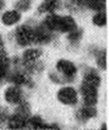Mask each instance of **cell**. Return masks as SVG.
Returning <instances> with one entry per match:
<instances>
[{
	"label": "cell",
	"mask_w": 109,
	"mask_h": 130,
	"mask_svg": "<svg viewBox=\"0 0 109 130\" xmlns=\"http://www.w3.org/2000/svg\"><path fill=\"white\" fill-rule=\"evenodd\" d=\"M56 73H50V78L56 84L71 83L77 75V68L75 64L67 59H59L56 62Z\"/></svg>",
	"instance_id": "cell-1"
},
{
	"label": "cell",
	"mask_w": 109,
	"mask_h": 130,
	"mask_svg": "<svg viewBox=\"0 0 109 130\" xmlns=\"http://www.w3.org/2000/svg\"><path fill=\"white\" fill-rule=\"evenodd\" d=\"M2 116H3V112H2V110L0 109V121L2 120Z\"/></svg>",
	"instance_id": "cell-24"
},
{
	"label": "cell",
	"mask_w": 109,
	"mask_h": 130,
	"mask_svg": "<svg viewBox=\"0 0 109 130\" xmlns=\"http://www.w3.org/2000/svg\"><path fill=\"white\" fill-rule=\"evenodd\" d=\"M83 83L99 88L100 85H101V76L99 75V73L95 70L89 69L88 71H86L85 74H84V77H83Z\"/></svg>",
	"instance_id": "cell-14"
},
{
	"label": "cell",
	"mask_w": 109,
	"mask_h": 130,
	"mask_svg": "<svg viewBox=\"0 0 109 130\" xmlns=\"http://www.w3.org/2000/svg\"><path fill=\"white\" fill-rule=\"evenodd\" d=\"M61 5V2L59 0H43L40 3V5L38 6V12L40 14L43 13H54L57 11Z\"/></svg>",
	"instance_id": "cell-13"
},
{
	"label": "cell",
	"mask_w": 109,
	"mask_h": 130,
	"mask_svg": "<svg viewBox=\"0 0 109 130\" xmlns=\"http://www.w3.org/2000/svg\"><path fill=\"white\" fill-rule=\"evenodd\" d=\"M77 28L74 18L71 16H60L59 22H58V28L57 31L61 32V33H69V32L73 31L74 29Z\"/></svg>",
	"instance_id": "cell-10"
},
{
	"label": "cell",
	"mask_w": 109,
	"mask_h": 130,
	"mask_svg": "<svg viewBox=\"0 0 109 130\" xmlns=\"http://www.w3.org/2000/svg\"><path fill=\"white\" fill-rule=\"evenodd\" d=\"M29 118H25L23 115H20L15 112V114H13L10 116V119L8 121V127L11 129H23L27 128V121Z\"/></svg>",
	"instance_id": "cell-12"
},
{
	"label": "cell",
	"mask_w": 109,
	"mask_h": 130,
	"mask_svg": "<svg viewBox=\"0 0 109 130\" xmlns=\"http://www.w3.org/2000/svg\"><path fill=\"white\" fill-rule=\"evenodd\" d=\"M4 100L9 104L18 105L19 103H21L23 101V93L21 88L15 85L9 87L4 91Z\"/></svg>",
	"instance_id": "cell-8"
},
{
	"label": "cell",
	"mask_w": 109,
	"mask_h": 130,
	"mask_svg": "<svg viewBox=\"0 0 109 130\" xmlns=\"http://www.w3.org/2000/svg\"><path fill=\"white\" fill-rule=\"evenodd\" d=\"M82 37H83V30L76 28V29H74L73 31L69 32L67 38H68L69 42L71 43L72 45H76V44H79V42L81 41Z\"/></svg>",
	"instance_id": "cell-17"
},
{
	"label": "cell",
	"mask_w": 109,
	"mask_h": 130,
	"mask_svg": "<svg viewBox=\"0 0 109 130\" xmlns=\"http://www.w3.org/2000/svg\"><path fill=\"white\" fill-rule=\"evenodd\" d=\"M80 91L83 96V101H84L85 106H95L97 105L98 99H99L98 87L82 83Z\"/></svg>",
	"instance_id": "cell-4"
},
{
	"label": "cell",
	"mask_w": 109,
	"mask_h": 130,
	"mask_svg": "<svg viewBox=\"0 0 109 130\" xmlns=\"http://www.w3.org/2000/svg\"><path fill=\"white\" fill-rule=\"evenodd\" d=\"M95 60H97L98 67L101 70H106L107 68V58H106V51L105 50H99L94 53Z\"/></svg>",
	"instance_id": "cell-16"
},
{
	"label": "cell",
	"mask_w": 109,
	"mask_h": 130,
	"mask_svg": "<svg viewBox=\"0 0 109 130\" xmlns=\"http://www.w3.org/2000/svg\"><path fill=\"white\" fill-rule=\"evenodd\" d=\"M3 6H4V1L3 0H0V12H1V10L3 9Z\"/></svg>",
	"instance_id": "cell-23"
},
{
	"label": "cell",
	"mask_w": 109,
	"mask_h": 130,
	"mask_svg": "<svg viewBox=\"0 0 109 130\" xmlns=\"http://www.w3.org/2000/svg\"><path fill=\"white\" fill-rule=\"evenodd\" d=\"M53 39V32L49 30L43 23L34 29V43L47 44Z\"/></svg>",
	"instance_id": "cell-6"
},
{
	"label": "cell",
	"mask_w": 109,
	"mask_h": 130,
	"mask_svg": "<svg viewBox=\"0 0 109 130\" xmlns=\"http://www.w3.org/2000/svg\"><path fill=\"white\" fill-rule=\"evenodd\" d=\"M6 79L15 86H19V87L27 86L29 88L33 87V82H32V79L28 76L27 73L21 72V71H15V72H13V73H9Z\"/></svg>",
	"instance_id": "cell-7"
},
{
	"label": "cell",
	"mask_w": 109,
	"mask_h": 130,
	"mask_svg": "<svg viewBox=\"0 0 109 130\" xmlns=\"http://www.w3.org/2000/svg\"><path fill=\"white\" fill-rule=\"evenodd\" d=\"M57 100L64 105L75 106L79 102L77 92L72 87H64L57 92Z\"/></svg>",
	"instance_id": "cell-5"
},
{
	"label": "cell",
	"mask_w": 109,
	"mask_h": 130,
	"mask_svg": "<svg viewBox=\"0 0 109 130\" xmlns=\"http://www.w3.org/2000/svg\"><path fill=\"white\" fill-rule=\"evenodd\" d=\"M15 38L20 47H27L34 43V29L30 25L22 24L15 31Z\"/></svg>",
	"instance_id": "cell-3"
},
{
	"label": "cell",
	"mask_w": 109,
	"mask_h": 130,
	"mask_svg": "<svg viewBox=\"0 0 109 130\" xmlns=\"http://www.w3.org/2000/svg\"><path fill=\"white\" fill-rule=\"evenodd\" d=\"M10 64H11V60L9 58L0 61V82H2L8 77L10 73Z\"/></svg>",
	"instance_id": "cell-19"
},
{
	"label": "cell",
	"mask_w": 109,
	"mask_h": 130,
	"mask_svg": "<svg viewBox=\"0 0 109 130\" xmlns=\"http://www.w3.org/2000/svg\"><path fill=\"white\" fill-rule=\"evenodd\" d=\"M41 54H42V51L37 48H31L23 52L22 63L25 70H28V73L31 72V71L32 72L39 71L41 69V66H39L38 62H36L38 58L41 56Z\"/></svg>",
	"instance_id": "cell-2"
},
{
	"label": "cell",
	"mask_w": 109,
	"mask_h": 130,
	"mask_svg": "<svg viewBox=\"0 0 109 130\" xmlns=\"http://www.w3.org/2000/svg\"><path fill=\"white\" fill-rule=\"evenodd\" d=\"M86 1L87 0H70V2L72 4H74L77 8H83V6H86Z\"/></svg>",
	"instance_id": "cell-22"
},
{
	"label": "cell",
	"mask_w": 109,
	"mask_h": 130,
	"mask_svg": "<svg viewBox=\"0 0 109 130\" xmlns=\"http://www.w3.org/2000/svg\"><path fill=\"white\" fill-rule=\"evenodd\" d=\"M97 115V109L95 106H85L77 110L75 113V119L81 123H85L90 119L94 118Z\"/></svg>",
	"instance_id": "cell-9"
},
{
	"label": "cell",
	"mask_w": 109,
	"mask_h": 130,
	"mask_svg": "<svg viewBox=\"0 0 109 130\" xmlns=\"http://www.w3.org/2000/svg\"><path fill=\"white\" fill-rule=\"evenodd\" d=\"M6 58H9L6 56V52H5V49H4V43H3V40L2 38L0 37V61H2Z\"/></svg>",
	"instance_id": "cell-21"
},
{
	"label": "cell",
	"mask_w": 109,
	"mask_h": 130,
	"mask_svg": "<svg viewBox=\"0 0 109 130\" xmlns=\"http://www.w3.org/2000/svg\"><path fill=\"white\" fill-rule=\"evenodd\" d=\"M86 6L94 12L105 11L106 8V0H87Z\"/></svg>",
	"instance_id": "cell-15"
},
{
	"label": "cell",
	"mask_w": 109,
	"mask_h": 130,
	"mask_svg": "<svg viewBox=\"0 0 109 130\" xmlns=\"http://www.w3.org/2000/svg\"><path fill=\"white\" fill-rule=\"evenodd\" d=\"M92 22L93 24H95L97 27H105L106 23H107V15L105 11H100V12H97L94 14V16L92 17Z\"/></svg>",
	"instance_id": "cell-18"
},
{
	"label": "cell",
	"mask_w": 109,
	"mask_h": 130,
	"mask_svg": "<svg viewBox=\"0 0 109 130\" xmlns=\"http://www.w3.org/2000/svg\"><path fill=\"white\" fill-rule=\"evenodd\" d=\"M21 19V13L18 12L17 10H12V11H6L4 12L1 16V21L6 27H11L18 23Z\"/></svg>",
	"instance_id": "cell-11"
},
{
	"label": "cell",
	"mask_w": 109,
	"mask_h": 130,
	"mask_svg": "<svg viewBox=\"0 0 109 130\" xmlns=\"http://www.w3.org/2000/svg\"><path fill=\"white\" fill-rule=\"evenodd\" d=\"M32 6V0H18L15 3V10L18 12H27Z\"/></svg>",
	"instance_id": "cell-20"
}]
</instances>
